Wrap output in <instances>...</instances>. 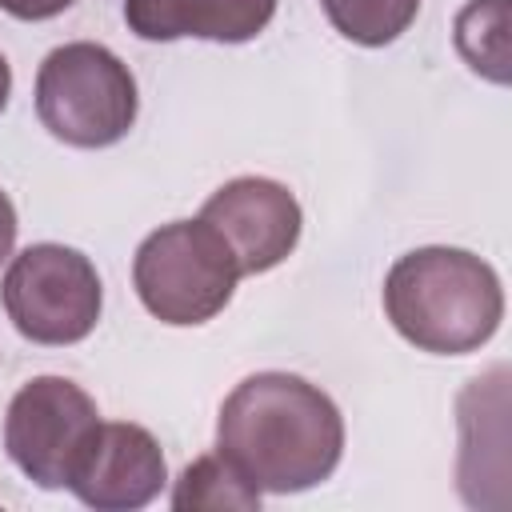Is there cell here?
I'll return each mask as SVG.
<instances>
[{"instance_id":"obj_1","label":"cell","mask_w":512,"mask_h":512,"mask_svg":"<svg viewBox=\"0 0 512 512\" xmlns=\"http://www.w3.org/2000/svg\"><path fill=\"white\" fill-rule=\"evenodd\" d=\"M216 452L260 492L324 484L344 452V420L328 392L292 372H256L220 404Z\"/></svg>"},{"instance_id":"obj_2","label":"cell","mask_w":512,"mask_h":512,"mask_svg":"<svg viewBox=\"0 0 512 512\" xmlns=\"http://www.w3.org/2000/svg\"><path fill=\"white\" fill-rule=\"evenodd\" d=\"M384 316L420 352L464 356L496 336L504 288L496 268L476 252L432 244L404 252L388 268Z\"/></svg>"},{"instance_id":"obj_3","label":"cell","mask_w":512,"mask_h":512,"mask_svg":"<svg viewBox=\"0 0 512 512\" xmlns=\"http://www.w3.org/2000/svg\"><path fill=\"white\" fill-rule=\"evenodd\" d=\"M136 80L128 64L92 40L60 44L36 72V116L72 148H108L136 124Z\"/></svg>"},{"instance_id":"obj_4","label":"cell","mask_w":512,"mask_h":512,"mask_svg":"<svg viewBox=\"0 0 512 512\" xmlns=\"http://www.w3.org/2000/svg\"><path fill=\"white\" fill-rule=\"evenodd\" d=\"M240 280L224 236L196 220H172L148 232L132 256V284L140 304L176 328H192L224 312Z\"/></svg>"},{"instance_id":"obj_5","label":"cell","mask_w":512,"mask_h":512,"mask_svg":"<svg viewBox=\"0 0 512 512\" xmlns=\"http://www.w3.org/2000/svg\"><path fill=\"white\" fill-rule=\"evenodd\" d=\"M0 300L16 332L32 344L64 348L84 340L100 320V276L96 264L68 244H28L12 256Z\"/></svg>"},{"instance_id":"obj_6","label":"cell","mask_w":512,"mask_h":512,"mask_svg":"<svg viewBox=\"0 0 512 512\" xmlns=\"http://www.w3.org/2000/svg\"><path fill=\"white\" fill-rule=\"evenodd\" d=\"M96 432V400L64 376L28 380L4 416V448L12 464L40 488H68Z\"/></svg>"},{"instance_id":"obj_7","label":"cell","mask_w":512,"mask_h":512,"mask_svg":"<svg viewBox=\"0 0 512 512\" xmlns=\"http://www.w3.org/2000/svg\"><path fill=\"white\" fill-rule=\"evenodd\" d=\"M200 220L224 236L240 276H256L292 256L304 212H300V200L280 180L236 176L204 200Z\"/></svg>"},{"instance_id":"obj_8","label":"cell","mask_w":512,"mask_h":512,"mask_svg":"<svg viewBox=\"0 0 512 512\" xmlns=\"http://www.w3.org/2000/svg\"><path fill=\"white\" fill-rule=\"evenodd\" d=\"M168 480L164 452L156 436L140 424H104L96 440L88 444L84 460L76 464L68 488L80 496V504L96 512H132L160 496Z\"/></svg>"},{"instance_id":"obj_9","label":"cell","mask_w":512,"mask_h":512,"mask_svg":"<svg viewBox=\"0 0 512 512\" xmlns=\"http://www.w3.org/2000/svg\"><path fill=\"white\" fill-rule=\"evenodd\" d=\"M276 0H124V20L140 40L168 44L180 36L244 44L268 28Z\"/></svg>"},{"instance_id":"obj_10","label":"cell","mask_w":512,"mask_h":512,"mask_svg":"<svg viewBox=\"0 0 512 512\" xmlns=\"http://www.w3.org/2000/svg\"><path fill=\"white\" fill-rule=\"evenodd\" d=\"M512 0H468L456 12V52L468 60L472 72H480L492 84H508L512 76Z\"/></svg>"},{"instance_id":"obj_11","label":"cell","mask_w":512,"mask_h":512,"mask_svg":"<svg viewBox=\"0 0 512 512\" xmlns=\"http://www.w3.org/2000/svg\"><path fill=\"white\" fill-rule=\"evenodd\" d=\"M260 488H252L220 452L212 456H200L192 460L176 488H172V508L188 512V508H204V512H224V508H236V512H252L260 508Z\"/></svg>"},{"instance_id":"obj_12","label":"cell","mask_w":512,"mask_h":512,"mask_svg":"<svg viewBox=\"0 0 512 512\" xmlns=\"http://www.w3.org/2000/svg\"><path fill=\"white\" fill-rule=\"evenodd\" d=\"M320 8L344 40L384 48L400 32H408V24L420 12V0H320Z\"/></svg>"},{"instance_id":"obj_13","label":"cell","mask_w":512,"mask_h":512,"mask_svg":"<svg viewBox=\"0 0 512 512\" xmlns=\"http://www.w3.org/2000/svg\"><path fill=\"white\" fill-rule=\"evenodd\" d=\"M76 0H0V8L16 20H52L64 8H72Z\"/></svg>"},{"instance_id":"obj_14","label":"cell","mask_w":512,"mask_h":512,"mask_svg":"<svg viewBox=\"0 0 512 512\" xmlns=\"http://www.w3.org/2000/svg\"><path fill=\"white\" fill-rule=\"evenodd\" d=\"M16 208H12V200L0 192V264L12 256V244H16Z\"/></svg>"},{"instance_id":"obj_15","label":"cell","mask_w":512,"mask_h":512,"mask_svg":"<svg viewBox=\"0 0 512 512\" xmlns=\"http://www.w3.org/2000/svg\"><path fill=\"white\" fill-rule=\"evenodd\" d=\"M8 96H12V68H8V60L0 52V112L8 108Z\"/></svg>"}]
</instances>
